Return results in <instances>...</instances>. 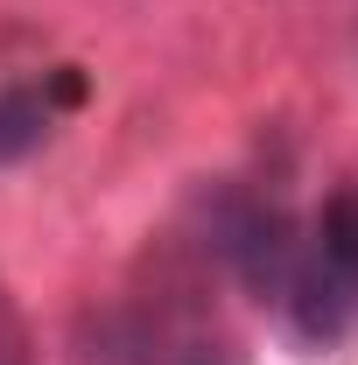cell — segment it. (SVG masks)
<instances>
[{
  "instance_id": "6da1fadb",
  "label": "cell",
  "mask_w": 358,
  "mask_h": 365,
  "mask_svg": "<svg viewBox=\"0 0 358 365\" xmlns=\"http://www.w3.org/2000/svg\"><path fill=\"white\" fill-rule=\"evenodd\" d=\"M281 317L316 351L344 344L358 330V182L330 190L316 204V218L302 225V253H295V274H288Z\"/></svg>"
},
{
  "instance_id": "7a4b0ae2",
  "label": "cell",
  "mask_w": 358,
  "mask_h": 365,
  "mask_svg": "<svg viewBox=\"0 0 358 365\" xmlns=\"http://www.w3.org/2000/svg\"><path fill=\"white\" fill-rule=\"evenodd\" d=\"M204 253L218 260L253 302L281 309L288 295V274H295V253H302V225L281 197H260V190H239L225 182L204 197Z\"/></svg>"
},
{
  "instance_id": "3957f363",
  "label": "cell",
  "mask_w": 358,
  "mask_h": 365,
  "mask_svg": "<svg viewBox=\"0 0 358 365\" xmlns=\"http://www.w3.org/2000/svg\"><path fill=\"white\" fill-rule=\"evenodd\" d=\"M49 120H56V98L49 85H0V162H29L49 140Z\"/></svg>"
},
{
  "instance_id": "277c9868",
  "label": "cell",
  "mask_w": 358,
  "mask_h": 365,
  "mask_svg": "<svg viewBox=\"0 0 358 365\" xmlns=\"http://www.w3.org/2000/svg\"><path fill=\"white\" fill-rule=\"evenodd\" d=\"M0 365H36V337H29L21 302L7 295V281H0Z\"/></svg>"
}]
</instances>
